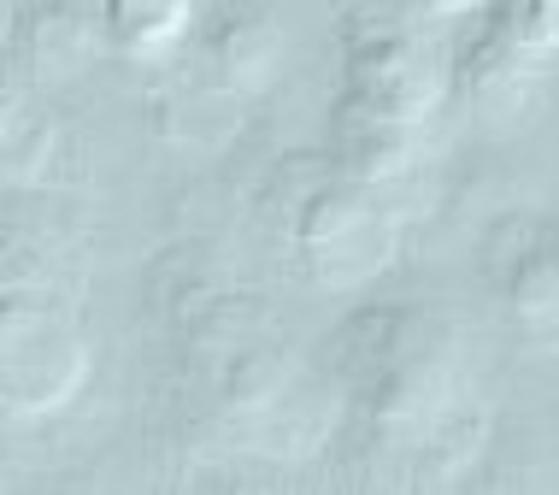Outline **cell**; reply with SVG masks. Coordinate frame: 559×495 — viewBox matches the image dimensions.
<instances>
[{
    "mask_svg": "<svg viewBox=\"0 0 559 495\" xmlns=\"http://www.w3.org/2000/svg\"><path fill=\"white\" fill-rule=\"evenodd\" d=\"M342 95L395 113L406 125H425L448 95L442 54H436L418 30H406L401 12H366V19L347 24Z\"/></svg>",
    "mask_w": 559,
    "mask_h": 495,
    "instance_id": "obj_4",
    "label": "cell"
},
{
    "mask_svg": "<svg viewBox=\"0 0 559 495\" xmlns=\"http://www.w3.org/2000/svg\"><path fill=\"white\" fill-rule=\"evenodd\" d=\"M460 78H465V101L477 107V118H495V125L519 118L524 107H531V95H536L531 48H524L519 36H507L501 24H489L472 48H465Z\"/></svg>",
    "mask_w": 559,
    "mask_h": 495,
    "instance_id": "obj_8",
    "label": "cell"
},
{
    "mask_svg": "<svg viewBox=\"0 0 559 495\" xmlns=\"http://www.w3.org/2000/svg\"><path fill=\"white\" fill-rule=\"evenodd\" d=\"M88 384V337L78 325V307L36 283L7 290V408L12 419L59 413Z\"/></svg>",
    "mask_w": 559,
    "mask_h": 495,
    "instance_id": "obj_3",
    "label": "cell"
},
{
    "mask_svg": "<svg viewBox=\"0 0 559 495\" xmlns=\"http://www.w3.org/2000/svg\"><path fill=\"white\" fill-rule=\"evenodd\" d=\"M107 12V36L130 59H159L189 36L194 0H100Z\"/></svg>",
    "mask_w": 559,
    "mask_h": 495,
    "instance_id": "obj_9",
    "label": "cell"
},
{
    "mask_svg": "<svg viewBox=\"0 0 559 495\" xmlns=\"http://www.w3.org/2000/svg\"><path fill=\"white\" fill-rule=\"evenodd\" d=\"M201 54H206V71H213L224 89L253 95V89H265L283 66V24L271 7H260V0H224L213 19H206Z\"/></svg>",
    "mask_w": 559,
    "mask_h": 495,
    "instance_id": "obj_6",
    "label": "cell"
},
{
    "mask_svg": "<svg viewBox=\"0 0 559 495\" xmlns=\"http://www.w3.org/2000/svg\"><path fill=\"white\" fill-rule=\"evenodd\" d=\"M483 272H489L501 313L519 325V337L559 349V219H501L489 236V254H483Z\"/></svg>",
    "mask_w": 559,
    "mask_h": 495,
    "instance_id": "obj_5",
    "label": "cell"
},
{
    "mask_svg": "<svg viewBox=\"0 0 559 495\" xmlns=\"http://www.w3.org/2000/svg\"><path fill=\"white\" fill-rule=\"evenodd\" d=\"M418 7H425L430 19H460V12H477L483 0H418Z\"/></svg>",
    "mask_w": 559,
    "mask_h": 495,
    "instance_id": "obj_11",
    "label": "cell"
},
{
    "mask_svg": "<svg viewBox=\"0 0 559 495\" xmlns=\"http://www.w3.org/2000/svg\"><path fill=\"white\" fill-rule=\"evenodd\" d=\"M347 19H366V12H395V0H336Z\"/></svg>",
    "mask_w": 559,
    "mask_h": 495,
    "instance_id": "obj_12",
    "label": "cell"
},
{
    "mask_svg": "<svg viewBox=\"0 0 559 495\" xmlns=\"http://www.w3.org/2000/svg\"><path fill=\"white\" fill-rule=\"evenodd\" d=\"M289 231H295V248L307 260L312 283H324V290L366 283L395 260V224L366 195V184L354 172H342V165L300 184Z\"/></svg>",
    "mask_w": 559,
    "mask_h": 495,
    "instance_id": "obj_2",
    "label": "cell"
},
{
    "mask_svg": "<svg viewBox=\"0 0 559 495\" xmlns=\"http://www.w3.org/2000/svg\"><path fill=\"white\" fill-rule=\"evenodd\" d=\"M347 408L389 448H430L460 425L465 349L425 307H377L347 319L336 342Z\"/></svg>",
    "mask_w": 559,
    "mask_h": 495,
    "instance_id": "obj_1",
    "label": "cell"
},
{
    "mask_svg": "<svg viewBox=\"0 0 559 495\" xmlns=\"http://www.w3.org/2000/svg\"><path fill=\"white\" fill-rule=\"evenodd\" d=\"M495 24L531 54H559V0H495Z\"/></svg>",
    "mask_w": 559,
    "mask_h": 495,
    "instance_id": "obj_10",
    "label": "cell"
},
{
    "mask_svg": "<svg viewBox=\"0 0 559 495\" xmlns=\"http://www.w3.org/2000/svg\"><path fill=\"white\" fill-rule=\"evenodd\" d=\"M418 130L425 125H406V118H395V113L342 95L336 113H330V154H336V165L354 172L359 184H389V177L413 172Z\"/></svg>",
    "mask_w": 559,
    "mask_h": 495,
    "instance_id": "obj_7",
    "label": "cell"
}]
</instances>
